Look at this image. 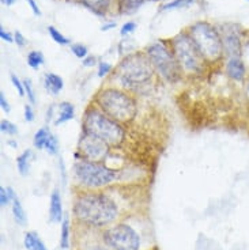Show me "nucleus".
Returning a JSON list of instances; mask_svg holds the SVG:
<instances>
[{
	"label": "nucleus",
	"mask_w": 249,
	"mask_h": 250,
	"mask_svg": "<svg viewBox=\"0 0 249 250\" xmlns=\"http://www.w3.org/2000/svg\"><path fill=\"white\" fill-rule=\"evenodd\" d=\"M10 203H13L11 200V197H10V194H8V190H7V188L1 187L0 188V206L7 207Z\"/></svg>",
	"instance_id": "7c9ffc66"
},
{
	"label": "nucleus",
	"mask_w": 249,
	"mask_h": 250,
	"mask_svg": "<svg viewBox=\"0 0 249 250\" xmlns=\"http://www.w3.org/2000/svg\"><path fill=\"white\" fill-rule=\"evenodd\" d=\"M95 62H95V57L89 56L83 60V65H85V67H93V65H95Z\"/></svg>",
	"instance_id": "58836bf2"
},
{
	"label": "nucleus",
	"mask_w": 249,
	"mask_h": 250,
	"mask_svg": "<svg viewBox=\"0 0 249 250\" xmlns=\"http://www.w3.org/2000/svg\"><path fill=\"white\" fill-rule=\"evenodd\" d=\"M95 106L120 124H127L137 113L136 100L124 90L109 87L101 90L94 98Z\"/></svg>",
	"instance_id": "f03ea898"
},
{
	"label": "nucleus",
	"mask_w": 249,
	"mask_h": 250,
	"mask_svg": "<svg viewBox=\"0 0 249 250\" xmlns=\"http://www.w3.org/2000/svg\"><path fill=\"white\" fill-rule=\"evenodd\" d=\"M23 117H25L26 123H31V121H34V110H33V105L30 104H26L25 106H23Z\"/></svg>",
	"instance_id": "473e14b6"
},
{
	"label": "nucleus",
	"mask_w": 249,
	"mask_h": 250,
	"mask_svg": "<svg viewBox=\"0 0 249 250\" xmlns=\"http://www.w3.org/2000/svg\"><path fill=\"white\" fill-rule=\"evenodd\" d=\"M23 246H25L26 250H48L43 242V239L40 238V235L36 231L25 232Z\"/></svg>",
	"instance_id": "a211bd4d"
},
{
	"label": "nucleus",
	"mask_w": 249,
	"mask_h": 250,
	"mask_svg": "<svg viewBox=\"0 0 249 250\" xmlns=\"http://www.w3.org/2000/svg\"><path fill=\"white\" fill-rule=\"evenodd\" d=\"M15 1H17V0H1V3H3V4H4V6H7V7L13 6Z\"/></svg>",
	"instance_id": "a19ab883"
},
{
	"label": "nucleus",
	"mask_w": 249,
	"mask_h": 250,
	"mask_svg": "<svg viewBox=\"0 0 249 250\" xmlns=\"http://www.w3.org/2000/svg\"><path fill=\"white\" fill-rule=\"evenodd\" d=\"M26 1H27V4L30 6L33 14H34L36 17H41V10H40V7L37 6L36 0H26Z\"/></svg>",
	"instance_id": "e433bc0d"
},
{
	"label": "nucleus",
	"mask_w": 249,
	"mask_h": 250,
	"mask_svg": "<svg viewBox=\"0 0 249 250\" xmlns=\"http://www.w3.org/2000/svg\"><path fill=\"white\" fill-rule=\"evenodd\" d=\"M135 29H136V23H135V22H127V23H124L123 27H121L120 34H121V36H127V34H130L132 31H135Z\"/></svg>",
	"instance_id": "72a5a7b5"
},
{
	"label": "nucleus",
	"mask_w": 249,
	"mask_h": 250,
	"mask_svg": "<svg viewBox=\"0 0 249 250\" xmlns=\"http://www.w3.org/2000/svg\"><path fill=\"white\" fill-rule=\"evenodd\" d=\"M71 50H72V53L75 55V57H78V59H86L88 57V48L85 46V45L82 44H74L71 45Z\"/></svg>",
	"instance_id": "c85d7f7f"
},
{
	"label": "nucleus",
	"mask_w": 249,
	"mask_h": 250,
	"mask_svg": "<svg viewBox=\"0 0 249 250\" xmlns=\"http://www.w3.org/2000/svg\"><path fill=\"white\" fill-rule=\"evenodd\" d=\"M222 37V44H224L225 55L227 59L230 57H241L243 55V45H241V38L237 26H230L229 29L224 31V34H221Z\"/></svg>",
	"instance_id": "9b49d317"
},
{
	"label": "nucleus",
	"mask_w": 249,
	"mask_h": 250,
	"mask_svg": "<svg viewBox=\"0 0 249 250\" xmlns=\"http://www.w3.org/2000/svg\"><path fill=\"white\" fill-rule=\"evenodd\" d=\"M50 133H52V132H50V129L48 128V126L40 128V129L36 132L34 138H33V146H34L37 150H44L45 144H46V142H48Z\"/></svg>",
	"instance_id": "4be33fe9"
},
{
	"label": "nucleus",
	"mask_w": 249,
	"mask_h": 250,
	"mask_svg": "<svg viewBox=\"0 0 249 250\" xmlns=\"http://www.w3.org/2000/svg\"><path fill=\"white\" fill-rule=\"evenodd\" d=\"M113 27H116V23H114V22H111V23H106V25L102 26V27H101V31H108L111 30V29H113Z\"/></svg>",
	"instance_id": "ea45409f"
},
{
	"label": "nucleus",
	"mask_w": 249,
	"mask_h": 250,
	"mask_svg": "<svg viewBox=\"0 0 249 250\" xmlns=\"http://www.w3.org/2000/svg\"><path fill=\"white\" fill-rule=\"evenodd\" d=\"M7 144H8V146H11L13 148H17V147H18V143H17V142H14V140H8Z\"/></svg>",
	"instance_id": "79ce46f5"
},
{
	"label": "nucleus",
	"mask_w": 249,
	"mask_h": 250,
	"mask_svg": "<svg viewBox=\"0 0 249 250\" xmlns=\"http://www.w3.org/2000/svg\"><path fill=\"white\" fill-rule=\"evenodd\" d=\"M69 239H71V225L68 216H64L62 222V231H60V249H69Z\"/></svg>",
	"instance_id": "aec40b11"
},
{
	"label": "nucleus",
	"mask_w": 249,
	"mask_h": 250,
	"mask_svg": "<svg viewBox=\"0 0 249 250\" xmlns=\"http://www.w3.org/2000/svg\"><path fill=\"white\" fill-rule=\"evenodd\" d=\"M81 3L97 17H105L111 8L112 0H81Z\"/></svg>",
	"instance_id": "2eb2a0df"
},
{
	"label": "nucleus",
	"mask_w": 249,
	"mask_h": 250,
	"mask_svg": "<svg viewBox=\"0 0 249 250\" xmlns=\"http://www.w3.org/2000/svg\"><path fill=\"white\" fill-rule=\"evenodd\" d=\"M45 62L44 55L40 52V50H31L30 53L27 55V64H29V67L33 69H36L37 71L43 64Z\"/></svg>",
	"instance_id": "5701e85b"
},
{
	"label": "nucleus",
	"mask_w": 249,
	"mask_h": 250,
	"mask_svg": "<svg viewBox=\"0 0 249 250\" xmlns=\"http://www.w3.org/2000/svg\"><path fill=\"white\" fill-rule=\"evenodd\" d=\"M44 87L50 95H57L64 87L63 78L53 72H46L44 75Z\"/></svg>",
	"instance_id": "dca6fc26"
},
{
	"label": "nucleus",
	"mask_w": 249,
	"mask_h": 250,
	"mask_svg": "<svg viewBox=\"0 0 249 250\" xmlns=\"http://www.w3.org/2000/svg\"><path fill=\"white\" fill-rule=\"evenodd\" d=\"M120 207L111 194L100 190H86L79 193L74 200L72 216L89 230L108 229L117 223L120 218Z\"/></svg>",
	"instance_id": "f257e3e1"
},
{
	"label": "nucleus",
	"mask_w": 249,
	"mask_h": 250,
	"mask_svg": "<svg viewBox=\"0 0 249 250\" xmlns=\"http://www.w3.org/2000/svg\"><path fill=\"white\" fill-rule=\"evenodd\" d=\"M188 33L205 62H218L224 57L222 37L214 26L207 22H198L191 26Z\"/></svg>",
	"instance_id": "423d86ee"
},
{
	"label": "nucleus",
	"mask_w": 249,
	"mask_h": 250,
	"mask_svg": "<svg viewBox=\"0 0 249 250\" xmlns=\"http://www.w3.org/2000/svg\"><path fill=\"white\" fill-rule=\"evenodd\" d=\"M172 49L185 74H200L204 69V60L199 53L196 45L193 44L189 33L182 31L177 34L172 41Z\"/></svg>",
	"instance_id": "1a4fd4ad"
},
{
	"label": "nucleus",
	"mask_w": 249,
	"mask_h": 250,
	"mask_svg": "<svg viewBox=\"0 0 249 250\" xmlns=\"http://www.w3.org/2000/svg\"><path fill=\"white\" fill-rule=\"evenodd\" d=\"M111 151V146L102 139L83 133L78 143V152L75 154L76 159L81 161H91V162H102Z\"/></svg>",
	"instance_id": "9d476101"
},
{
	"label": "nucleus",
	"mask_w": 249,
	"mask_h": 250,
	"mask_svg": "<svg viewBox=\"0 0 249 250\" xmlns=\"http://www.w3.org/2000/svg\"><path fill=\"white\" fill-rule=\"evenodd\" d=\"M248 88H249V82H248Z\"/></svg>",
	"instance_id": "37998d69"
},
{
	"label": "nucleus",
	"mask_w": 249,
	"mask_h": 250,
	"mask_svg": "<svg viewBox=\"0 0 249 250\" xmlns=\"http://www.w3.org/2000/svg\"><path fill=\"white\" fill-rule=\"evenodd\" d=\"M0 38L6 42H14V37L8 31L4 30V27H0Z\"/></svg>",
	"instance_id": "4c0bfd02"
},
{
	"label": "nucleus",
	"mask_w": 249,
	"mask_h": 250,
	"mask_svg": "<svg viewBox=\"0 0 249 250\" xmlns=\"http://www.w3.org/2000/svg\"><path fill=\"white\" fill-rule=\"evenodd\" d=\"M11 204H13V216L15 223L18 226H25L27 223V216H26V212L25 209H23L22 203L19 201L18 197H15Z\"/></svg>",
	"instance_id": "412c9836"
},
{
	"label": "nucleus",
	"mask_w": 249,
	"mask_h": 250,
	"mask_svg": "<svg viewBox=\"0 0 249 250\" xmlns=\"http://www.w3.org/2000/svg\"><path fill=\"white\" fill-rule=\"evenodd\" d=\"M82 132L102 139L111 147H118L125 139V131L121 124L106 116L95 105L86 109L82 121Z\"/></svg>",
	"instance_id": "20e7f679"
},
{
	"label": "nucleus",
	"mask_w": 249,
	"mask_h": 250,
	"mask_svg": "<svg viewBox=\"0 0 249 250\" xmlns=\"http://www.w3.org/2000/svg\"><path fill=\"white\" fill-rule=\"evenodd\" d=\"M0 107H1V110L4 113L11 112V106H10V104H8V101H7L6 95H4L3 91L0 93Z\"/></svg>",
	"instance_id": "f704fd0d"
},
{
	"label": "nucleus",
	"mask_w": 249,
	"mask_h": 250,
	"mask_svg": "<svg viewBox=\"0 0 249 250\" xmlns=\"http://www.w3.org/2000/svg\"><path fill=\"white\" fill-rule=\"evenodd\" d=\"M196 0H172L166 3L165 6L161 7L162 11H166V10H176V8H184V7H189L193 4Z\"/></svg>",
	"instance_id": "b1692460"
},
{
	"label": "nucleus",
	"mask_w": 249,
	"mask_h": 250,
	"mask_svg": "<svg viewBox=\"0 0 249 250\" xmlns=\"http://www.w3.org/2000/svg\"><path fill=\"white\" fill-rule=\"evenodd\" d=\"M248 1H249V0H248Z\"/></svg>",
	"instance_id": "c03bdc74"
},
{
	"label": "nucleus",
	"mask_w": 249,
	"mask_h": 250,
	"mask_svg": "<svg viewBox=\"0 0 249 250\" xmlns=\"http://www.w3.org/2000/svg\"><path fill=\"white\" fill-rule=\"evenodd\" d=\"M64 219V209H63V201L60 190L55 188L50 193L49 199V220L55 225L62 223Z\"/></svg>",
	"instance_id": "f8f14e48"
},
{
	"label": "nucleus",
	"mask_w": 249,
	"mask_h": 250,
	"mask_svg": "<svg viewBox=\"0 0 249 250\" xmlns=\"http://www.w3.org/2000/svg\"><path fill=\"white\" fill-rule=\"evenodd\" d=\"M101 237L111 250H142L143 246L140 232L128 222H117L109 226Z\"/></svg>",
	"instance_id": "6e6552de"
},
{
	"label": "nucleus",
	"mask_w": 249,
	"mask_h": 250,
	"mask_svg": "<svg viewBox=\"0 0 249 250\" xmlns=\"http://www.w3.org/2000/svg\"><path fill=\"white\" fill-rule=\"evenodd\" d=\"M0 131H1V133H4V135L14 136V135H17V133H18V128H17L15 124H13L11 121H8V120H3V121L0 123Z\"/></svg>",
	"instance_id": "bb28decb"
},
{
	"label": "nucleus",
	"mask_w": 249,
	"mask_h": 250,
	"mask_svg": "<svg viewBox=\"0 0 249 250\" xmlns=\"http://www.w3.org/2000/svg\"><path fill=\"white\" fill-rule=\"evenodd\" d=\"M74 177L82 188L95 190L112 185L120 178V171L106 166L102 162H91L81 159L75 163Z\"/></svg>",
	"instance_id": "39448f33"
},
{
	"label": "nucleus",
	"mask_w": 249,
	"mask_h": 250,
	"mask_svg": "<svg viewBox=\"0 0 249 250\" xmlns=\"http://www.w3.org/2000/svg\"><path fill=\"white\" fill-rule=\"evenodd\" d=\"M34 161V152L31 150H25L21 155L17 158V167H18L19 174L26 177L30 173V165Z\"/></svg>",
	"instance_id": "f3484780"
},
{
	"label": "nucleus",
	"mask_w": 249,
	"mask_h": 250,
	"mask_svg": "<svg viewBox=\"0 0 249 250\" xmlns=\"http://www.w3.org/2000/svg\"><path fill=\"white\" fill-rule=\"evenodd\" d=\"M14 41H15V44L18 45L19 48H23V46L27 44L26 38L23 37V34H22L21 31H15V34H14Z\"/></svg>",
	"instance_id": "c9c22d12"
},
{
	"label": "nucleus",
	"mask_w": 249,
	"mask_h": 250,
	"mask_svg": "<svg viewBox=\"0 0 249 250\" xmlns=\"http://www.w3.org/2000/svg\"><path fill=\"white\" fill-rule=\"evenodd\" d=\"M10 78H11V83H13V86L15 88H17V91H18V94L21 95V97H23L25 95V87H23V82L19 81V78L15 74H11L10 75Z\"/></svg>",
	"instance_id": "c756f323"
},
{
	"label": "nucleus",
	"mask_w": 249,
	"mask_h": 250,
	"mask_svg": "<svg viewBox=\"0 0 249 250\" xmlns=\"http://www.w3.org/2000/svg\"><path fill=\"white\" fill-rule=\"evenodd\" d=\"M57 110L55 112V119H53V124L59 126V125L66 124L75 117V107L71 102H60L59 106L56 107Z\"/></svg>",
	"instance_id": "4468645a"
},
{
	"label": "nucleus",
	"mask_w": 249,
	"mask_h": 250,
	"mask_svg": "<svg viewBox=\"0 0 249 250\" xmlns=\"http://www.w3.org/2000/svg\"><path fill=\"white\" fill-rule=\"evenodd\" d=\"M49 155H56L57 151H59V140L57 138L53 135V133H50L49 139H48V142L45 144V148H44Z\"/></svg>",
	"instance_id": "a878e982"
},
{
	"label": "nucleus",
	"mask_w": 249,
	"mask_h": 250,
	"mask_svg": "<svg viewBox=\"0 0 249 250\" xmlns=\"http://www.w3.org/2000/svg\"><path fill=\"white\" fill-rule=\"evenodd\" d=\"M226 74L234 82H243L247 76V67L241 57H230L226 62Z\"/></svg>",
	"instance_id": "ddd939ff"
},
{
	"label": "nucleus",
	"mask_w": 249,
	"mask_h": 250,
	"mask_svg": "<svg viewBox=\"0 0 249 250\" xmlns=\"http://www.w3.org/2000/svg\"><path fill=\"white\" fill-rule=\"evenodd\" d=\"M147 56L156 72L161 76L162 79L169 83H177L181 79L180 64L177 62L173 49L168 48L165 42L157 41L147 48Z\"/></svg>",
	"instance_id": "0eeeda50"
},
{
	"label": "nucleus",
	"mask_w": 249,
	"mask_h": 250,
	"mask_svg": "<svg viewBox=\"0 0 249 250\" xmlns=\"http://www.w3.org/2000/svg\"><path fill=\"white\" fill-rule=\"evenodd\" d=\"M112 71V65L109 64V62H101L100 64H98V76L100 78H105L109 72Z\"/></svg>",
	"instance_id": "2f4dec72"
},
{
	"label": "nucleus",
	"mask_w": 249,
	"mask_h": 250,
	"mask_svg": "<svg viewBox=\"0 0 249 250\" xmlns=\"http://www.w3.org/2000/svg\"><path fill=\"white\" fill-rule=\"evenodd\" d=\"M156 69L147 53L136 52L124 57L116 68L114 79L128 90H136L153 79Z\"/></svg>",
	"instance_id": "7ed1b4c3"
},
{
	"label": "nucleus",
	"mask_w": 249,
	"mask_h": 250,
	"mask_svg": "<svg viewBox=\"0 0 249 250\" xmlns=\"http://www.w3.org/2000/svg\"><path fill=\"white\" fill-rule=\"evenodd\" d=\"M23 87H25V94L29 100V104L30 105H36V93H34V88H33V84H31L30 79H25L23 81Z\"/></svg>",
	"instance_id": "cd10ccee"
},
{
	"label": "nucleus",
	"mask_w": 249,
	"mask_h": 250,
	"mask_svg": "<svg viewBox=\"0 0 249 250\" xmlns=\"http://www.w3.org/2000/svg\"><path fill=\"white\" fill-rule=\"evenodd\" d=\"M48 31H49L50 34V38L55 41V42H57L59 45H68L71 41H69V38L64 37L60 31L57 30L56 27H53V26H49L48 27Z\"/></svg>",
	"instance_id": "393cba45"
},
{
	"label": "nucleus",
	"mask_w": 249,
	"mask_h": 250,
	"mask_svg": "<svg viewBox=\"0 0 249 250\" xmlns=\"http://www.w3.org/2000/svg\"><path fill=\"white\" fill-rule=\"evenodd\" d=\"M147 1H157V0H118V8L121 14H134L137 8H140Z\"/></svg>",
	"instance_id": "6ab92c4d"
}]
</instances>
